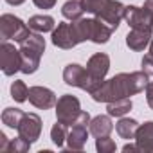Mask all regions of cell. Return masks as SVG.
<instances>
[{
  "mask_svg": "<svg viewBox=\"0 0 153 153\" xmlns=\"http://www.w3.org/2000/svg\"><path fill=\"white\" fill-rule=\"evenodd\" d=\"M148 87V74L146 72H131V74H117L115 78L103 81L94 92L92 97L97 103H110L121 97H128L139 94Z\"/></svg>",
  "mask_w": 153,
  "mask_h": 153,
  "instance_id": "1",
  "label": "cell"
},
{
  "mask_svg": "<svg viewBox=\"0 0 153 153\" xmlns=\"http://www.w3.org/2000/svg\"><path fill=\"white\" fill-rule=\"evenodd\" d=\"M45 51V40L42 36V33H34L29 34L20 47V54H22V72L24 74H33L38 70L40 67V58Z\"/></svg>",
  "mask_w": 153,
  "mask_h": 153,
  "instance_id": "2",
  "label": "cell"
},
{
  "mask_svg": "<svg viewBox=\"0 0 153 153\" xmlns=\"http://www.w3.org/2000/svg\"><path fill=\"white\" fill-rule=\"evenodd\" d=\"M108 68H110V58L106 54H103V52H97L88 59V65H87V87H85L87 92L92 94L105 81V76H106Z\"/></svg>",
  "mask_w": 153,
  "mask_h": 153,
  "instance_id": "3",
  "label": "cell"
},
{
  "mask_svg": "<svg viewBox=\"0 0 153 153\" xmlns=\"http://www.w3.org/2000/svg\"><path fill=\"white\" fill-rule=\"evenodd\" d=\"M29 31L31 27L13 15H2V18H0V33H2L4 40H15L22 43L31 34Z\"/></svg>",
  "mask_w": 153,
  "mask_h": 153,
  "instance_id": "4",
  "label": "cell"
},
{
  "mask_svg": "<svg viewBox=\"0 0 153 153\" xmlns=\"http://www.w3.org/2000/svg\"><path fill=\"white\" fill-rule=\"evenodd\" d=\"M79 114H81V106H79L78 97L67 94V96L58 99V103H56V117H58L59 123H63L67 126H72Z\"/></svg>",
  "mask_w": 153,
  "mask_h": 153,
  "instance_id": "5",
  "label": "cell"
},
{
  "mask_svg": "<svg viewBox=\"0 0 153 153\" xmlns=\"http://www.w3.org/2000/svg\"><path fill=\"white\" fill-rule=\"evenodd\" d=\"M79 34L76 29V24H58V29L52 31V43L59 49H72L74 45H78Z\"/></svg>",
  "mask_w": 153,
  "mask_h": 153,
  "instance_id": "6",
  "label": "cell"
},
{
  "mask_svg": "<svg viewBox=\"0 0 153 153\" xmlns=\"http://www.w3.org/2000/svg\"><path fill=\"white\" fill-rule=\"evenodd\" d=\"M0 65L6 76H13L15 72L22 70V54L15 49V45L4 42L0 45Z\"/></svg>",
  "mask_w": 153,
  "mask_h": 153,
  "instance_id": "7",
  "label": "cell"
},
{
  "mask_svg": "<svg viewBox=\"0 0 153 153\" xmlns=\"http://www.w3.org/2000/svg\"><path fill=\"white\" fill-rule=\"evenodd\" d=\"M124 18L128 22V25H131V29L153 31V15L148 13L146 9H140V7H135V6H128L124 9Z\"/></svg>",
  "mask_w": 153,
  "mask_h": 153,
  "instance_id": "8",
  "label": "cell"
},
{
  "mask_svg": "<svg viewBox=\"0 0 153 153\" xmlns=\"http://www.w3.org/2000/svg\"><path fill=\"white\" fill-rule=\"evenodd\" d=\"M16 130H18L20 137H24L31 144L36 142L38 137H40V133H42V119H40V115H36V114H25L24 119H22V123H20V126Z\"/></svg>",
  "mask_w": 153,
  "mask_h": 153,
  "instance_id": "9",
  "label": "cell"
},
{
  "mask_svg": "<svg viewBox=\"0 0 153 153\" xmlns=\"http://www.w3.org/2000/svg\"><path fill=\"white\" fill-rule=\"evenodd\" d=\"M29 101H31V105H34L36 108H42V110H49L58 103L56 94L45 87H31L29 88Z\"/></svg>",
  "mask_w": 153,
  "mask_h": 153,
  "instance_id": "10",
  "label": "cell"
},
{
  "mask_svg": "<svg viewBox=\"0 0 153 153\" xmlns=\"http://www.w3.org/2000/svg\"><path fill=\"white\" fill-rule=\"evenodd\" d=\"M124 9H126V7H124L121 2H115V0H108L106 6L99 11L97 18H99V20H103L105 24H108L110 27L117 29L119 22L124 18Z\"/></svg>",
  "mask_w": 153,
  "mask_h": 153,
  "instance_id": "11",
  "label": "cell"
},
{
  "mask_svg": "<svg viewBox=\"0 0 153 153\" xmlns=\"http://www.w3.org/2000/svg\"><path fill=\"white\" fill-rule=\"evenodd\" d=\"M63 79L70 87H79L85 90L87 87V68H83L78 63H70L63 70Z\"/></svg>",
  "mask_w": 153,
  "mask_h": 153,
  "instance_id": "12",
  "label": "cell"
},
{
  "mask_svg": "<svg viewBox=\"0 0 153 153\" xmlns=\"http://www.w3.org/2000/svg\"><path fill=\"white\" fill-rule=\"evenodd\" d=\"M114 31H115L114 27H110L108 24H105L99 18L88 20V40H92L96 43H106Z\"/></svg>",
  "mask_w": 153,
  "mask_h": 153,
  "instance_id": "13",
  "label": "cell"
},
{
  "mask_svg": "<svg viewBox=\"0 0 153 153\" xmlns=\"http://www.w3.org/2000/svg\"><path fill=\"white\" fill-rule=\"evenodd\" d=\"M135 140L140 151H153V121L144 123L142 126L137 128Z\"/></svg>",
  "mask_w": 153,
  "mask_h": 153,
  "instance_id": "14",
  "label": "cell"
},
{
  "mask_svg": "<svg viewBox=\"0 0 153 153\" xmlns=\"http://www.w3.org/2000/svg\"><path fill=\"white\" fill-rule=\"evenodd\" d=\"M149 38H151V31H146V29H131V33H128V36H126V43L133 51H142L149 43Z\"/></svg>",
  "mask_w": 153,
  "mask_h": 153,
  "instance_id": "15",
  "label": "cell"
},
{
  "mask_svg": "<svg viewBox=\"0 0 153 153\" xmlns=\"http://www.w3.org/2000/svg\"><path fill=\"white\" fill-rule=\"evenodd\" d=\"M87 137H88V131H87V126L83 124H72V130L68 131V148L70 149H83L85 142H87Z\"/></svg>",
  "mask_w": 153,
  "mask_h": 153,
  "instance_id": "16",
  "label": "cell"
},
{
  "mask_svg": "<svg viewBox=\"0 0 153 153\" xmlns=\"http://www.w3.org/2000/svg\"><path fill=\"white\" fill-rule=\"evenodd\" d=\"M88 130H90V133L94 137H106L114 130V124H112V121H110L108 115H97V117H94L90 121Z\"/></svg>",
  "mask_w": 153,
  "mask_h": 153,
  "instance_id": "17",
  "label": "cell"
},
{
  "mask_svg": "<svg viewBox=\"0 0 153 153\" xmlns=\"http://www.w3.org/2000/svg\"><path fill=\"white\" fill-rule=\"evenodd\" d=\"M27 25L34 31V33H49V31H54V18L49 16V15H36V16H31Z\"/></svg>",
  "mask_w": 153,
  "mask_h": 153,
  "instance_id": "18",
  "label": "cell"
},
{
  "mask_svg": "<svg viewBox=\"0 0 153 153\" xmlns=\"http://www.w3.org/2000/svg\"><path fill=\"white\" fill-rule=\"evenodd\" d=\"M85 13V6H83V0H68L65 2V6L61 7V15L72 22L79 20L81 15Z\"/></svg>",
  "mask_w": 153,
  "mask_h": 153,
  "instance_id": "19",
  "label": "cell"
},
{
  "mask_svg": "<svg viewBox=\"0 0 153 153\" xmlns=\"http://www.w3.org/2000/svg\"><path fill=\"white\" fill-rule=\"evenodd\" d=\"M106 110H108V115H112V117H123L124 114H128L131 110V101H130V97H121V99L110 101Z\"/></svg>",
  "mask_w": 153,
  "mask_h": 153,
  "instance_id": "20",
  "label": "cell"
},
{
  "mask_svg": "<svg viewBox=\"0 0 153 153\" xmlns=\"http://www.w3.org/2000/svg\"><path fill=\"white\" fill-rule=\"evenodd\" d=\"M137 128H139V123H137L135 119H126V117H123V119L115 124V130H117V133H119L123 139H135Z\"/></svg>",
  "mask_w": 153,
  "mask_h": 153,
  "instance_id": "21",
  "label": "cell"
},
{
  "mask_svg": "<svg viewBox=\"0 0 153 153\" xmlns=\"http://www.w3.org/2000/svg\"><path fill=\"white\" fill-rule=\"evenodd\" d=\"M24 115H25V112H22L20 108H6L2 112V123L9 128H18Z\"/></svg>",
  "mask_w": 153,
  "mask_h": 153,
  "instance_id": "22",
  "label": "cell"
},
{
  "mask_svg": "<svg viewBox=\"0 0 153 153\" xmlns=\"http://www.w3.org/2000/svg\"><path fill=\"white\" fill-rule=\"evenodd\" d=\"M67 137H68L67 124H63V123H59V121H58V123L52 126V130H51V139H52V142H54L58 148H61V146L65 144Z\"/></svg>",
  "mask_w": 153,
  "mask_h": 153,
  "instance_id": "23",
  "label": "cell"
},
{
  "mask_svg": "<svg viewBox=\"0 0 153 153\" xmlns=\"http://www.w3.org/2000/svg\"><path fill=\"white\" fill-rule=\"evenodd\" d=\"M11 97L18 103H24L29 99V88L24 81H15L11 85Z\"/></svg>",
  "mask_w": 153,
  "mask_h": 153,
  "instance_id": "24",
  "label": "cell"
},
{
  "mask_svg": "<svg viewBox=\"0 0 153 153\" xmlns=\"http://www.w3.org/2000/svg\"><path fill=\"white\" fill-rule=\"evenodd\" d=\"M96 148H97V151H101V153H112V151H115V142H114L108 135H106V137H97Z\"/></svg>",
  "mask_w": 153,
  "mask_h": 153,
  "instance_id": "25",
  "label": "cell"
},
{
  "mask_svg": "<svg viewBox=\"0 0 153 153\" xmlns=\"http://www.w3.org/2000/svg\"><path fill=\"white\" fill-rule=\"evenodd\" d=\"M106 2H108V0H83V6H85L87 13L99 15V11L106 6Z\"/></svg>",
  "mask_w": 153,
  "mask_h": 153,
  "instance_id": "26",
  "label": "cell"
},
{
  "mask_svg": "<svg viewBox=\"0 0 153 153\" xmlns=\"http://www.w3.org/2000/svg\"><path fill=\"white\" fill-rule=\"evenodd\" d=\"M29 146H31L29 140H25L24 137H18V139H15V140L9 142V149H7V151H15V153L18 151V153H24V151L29 149Z\"/></svg>",
  "mask_w": 153,
  "mask_h": 153,
  "instance_id": "27",
  "label": "cell"
},
{
  "mask_svg": "<svg viewBox=\"0 0 153 153\" xmlns=\"http://www.w3.org/2000/svg\"><path fill=\"white\" fill-rule=\"evenodd\" d=\"M142 72H146L148 76H153V56L151 54L142 58Z\"/></svg>",
  "mask_w": 153,
  "mask_h": 153,
  "instance_id": "28",
  "label": "cell"
},
{
  "mask_svg": "<svg viewBox=\"0 0 153 153\" xmlns=\"http://www.w3.org/2000/svg\"><path fill=\"white\" fill-rule=\"evenodd\" d=\"M33 2H34V6L40 7V9H51V7H54L56 0H33Z\"/></svg>",
  "mask_w": 153,
  "mask_h": 153,
  "instance_id": "29",
  "label": "cell"
},
{
  "mask_svg": "<svg viewBox=\"0 0 153 153\" xmlns=\"http://www.w3.org/2000/svg\"><path fill=\"white\" fill-rule=\"evenodd\" d=\"M146 99H148V105L153 108V81L148 83V87H146Z\"/></svg>",
  "mask_w": 153,
  "mask_h": 153,
  "instance_id": "30",
  "label": "cell"
},
{
  "mask_svg": "<svg viewBox=\"0 0 153 153\" xmlns=\"http://www.w3.org/2000/svg\"><path fill=\"white\" fill-rule=\"evenodd\" d=\"M144 9L153 15V0H146V2H144Z\"/></svg>",
  "mask_w": 153,
  "mask_h": 153,
  "instance_id": "31",
  "label": "cell"
},
{
  "mask_svg": "<svg viewBox=\"0 0 153 153\" xmlns=\"http://www.w3.org/2000/svg\"><path fill=\"white\" fill-rule=\"evenodd\" d=\"M7 4H11V6H20L22 2H25V0H6Z\"/></svg>",
  "mask_w": 153,
  "mask_h": 153,
  "instance_id": "32",
  "label": "cell"
},
{
  "mask_svg": "<svg viewBox=\"0 0 153 153\" xmlns=\"http://www.w3.org/2000/svg\"><path fill=\"white\" fill-rule=\"evenodd\" d=\"M123 149H124V151H130V149H139V148H137V146H133V144H126Z\"/></svg>",
  "mask_w": 153,
  "mask_h": 153,
  "instance_id": "33",
  "label": "cell"
},
{
  "mask_svg": "<svg viewBox=\"0 0 153 153\" xmlns=\"http://www.w3.org/2000/svg\"><path fill=\"white\" fill-rule=\"evenodd\" d=\"M149 54L153 56V42H151V47H149Z\"/></svg>",
  "mask_w": 153,
  "mask_h": 153,
  "instance_id": "34",
  "label": "cell"
}]
</instances>
